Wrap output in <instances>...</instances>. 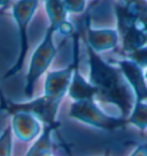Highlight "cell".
<instances>
[{
  "label": "cell",
  "mask_w": 147,
  "mask_h": 156,
  "mask_svg": "<svg viewBox=\"0 0 147 156\" xmlns=\"http://www.w3.org/2000/svg\"><path fill=\"white\" fill-rule=\"evenodd\" d=\"M69 116L75 121L102 131H117L129 125L127 118L106 114L95 102V99L73 102L69 109Z\"/></svg>",
  "instance_id": "3957f363"
},
{
  "label": "cell",
  "mask_w": 147,
  "mask_h": 156,
  "mask_svg": "<svg viewBox=\"0 0 147 156\" xmlns=\"http://www.w3.org/2000/svg\"><path fill=\"white\" fill-rule=\"evenodd\" d=\"M13 136L12 125H7L0 134V156H12Z\"/></svg>",
  "instance_id": "4fadbf2b"
},
{
  "label": "cell",
  "mask_w": 147,
  "mask_h": 156,
  "mask_svg": "<svg viewBox=\"0 0 147 156\" xmlns=\"http://www.w3.org/2000/svg\"><path fill=\"white\" fill-rule=\"evenodd\" d=\"M55 32H58V28L53 24H49L40 44L31 55L29 69L25 76L24 88H23L24 97L28 100L32 99L34 85L39 80V78L47 71L55 54L58 52V47L54 44Z\"/></svg>",
  "instance_id": "7a4b0ae2"
},
{
  "label": "cell",
  "mask_w": 147,
  "mask_h": 156,
  "mask_svg": "<svg viewBox=\"0 0 147 156\" xmlns=\"http://www.w3.org/2000/svg\"><path fill=\"white\" fill-rule=\"evenodd\" d=\"M75 62L74 60L67 68L51 71L46 76L44 85V94L56 100H62L66 94H68L71 77H73Z\"/></svg>",
  "instance_id": "9c48e42d"
},
{
  "label": "cell",
  "mask_w": 147,
  "mask_h": 156,
  "mask_svg": "<svg viewBox=\"0 0 147 156\" xmlns=\"http://www.w3.org/2000/svg\"><path fill=\"white\" fill-rule=\"evenodd\" d=\"M67 12L79 13L84 8V0H62Z\"/></svg>",
  "instance_id": "9a60e30c"
},
{
  "label": "cell",
  "mask_w": 147,
  "mask_h": 156,
  "mask_svg": "<svg viewBox=\"0 0 147 156\" xmlns=\"http://www.w3.org/2000/svg\"><path fill=\"white\" fill-rule=\"evenodd\" d=\"M88 60V80L98 90L97 99L118 108L121 117L127 118L136 99L121 69L103 60L99 53L85 44Z\"/></svg>",
  "instance_id": "6da1fadb"
},
{
  "label": "cell",
  "mask_w": 147,
  "mask_h": 156,
  "mask_svg": "<svg viewBox=\"0 0 147 156\" xmlns=\"http://www.w3.org/2000/svg\"><path fill=\"white\" fill-rule=\"evenodd\" d=\"M88 34L85 44H88L91 48L97 53L106 52L114 48L117 44V34L112 30H93L86 25Z\"/></svg>",
  "instance_id": "30bf717a"
},
{
  "label": "cell",
  "mask_w": 147,
  "mask_h": 156,
  "mask_svg": "<svg viewBox=\"0 0 147 156\" xmlns=\"http://www.w3.org/2000/svg\"><path fill=\"white\" fill-rule=\"evenodd\" d=\"M127 119L129 124L136 126L138 130H147V103L134 102V106Z\"/></svg>",
  "instance_id": "7c38bea8"
},
{
  "label": "cell",
  "mask_w": 147,
  "mask_h": 156,
  "mask_svg": "<svg viewBox=\"0 0 147 156\" xmlns=\"http://www.w3.org/2000/svg\"><path fill=\"white\" fill-rule=\"evenodd\" d=\"M129 58L132 60L134 63H137L142 69L147 68V47L142 46L140 48L133 51L132 53L129 54Z\"/></svg>",
  "instance_id": "5bb4252c"
},
{
  "label": "cell",
  "mask_w": 147,
  "mask_h": 156,
  "mask_svg": "<svg viewBox=\"0 0 147 156\" xmlns=\"http://www.w3.org/2000/svg\"><path fill=\"white\" fill-rule=\"evenodd\" d=\"M117 66L132 90L136 102H145V100H147V83L142 68L130 58L118 61Z\"/></svg>",
  "instance_id": "52a82bcc"
},
{
  "label": "cell",
  "mask_w": 147,
  "mask_h": 156,
  "mask_svg": "<svg viewBox=\"0 0 147 156\" xmlns=\"http://www.w3.org/2000/svg\"><path fill=\"white\" fill-rule=\"evenodd\" d=\"M0 109L9 115L15 112H28L34 115L37 119H39L43 125H54L58 124V112L61 101L49 98L43 94L37 99H30L25 102H13L2 97L0 92Z\"/></svg>",
  "instance_id": "277c9868"
},
{
  "label": "cell",
  "mask_w": 147,
  "mask_h": 156,
  "mask_svg": "<svg viewBox=\"0 0 147 156\" xmlns=\"http://www.w3.org/2000/svg\"><path fill=\"white\" fill-rule=\"evenodd\" d=\"M102 156H110V154H109V151H106V153H105V154H103V155Z\"/></svg>",
  "instance_id": "d6986e66"
},
{
  "label": "cell",
  "mask_w": 147,
  "mask_h": 156,
  "mask_svg": "<svg viewBox=\"0 0 147 156\" xmlns=\"http://www.w3.org/2000/svg\"><path fill=\"white\" fill-rule=\"evenodd\" d=\"M12 130L22 142L34 141L43 132L44 125L39 119L28 112H15L12 115Z\"/></svg>",
  "instance_id": "ba28073f"
},
{
  "label": "cell",
  "mask_w": 147,
  "mask_h": 156,
  "mask_svg": "<svg viewBox=\"0 0 147 156\" xmlns=\"http://www.w3.org/2000/svg\"><path fill=\"white\" fill-rule=\"evenodd\" d=\"M59 126L60 123L54 125H44L41 134L34 140L24 156H44L45 154L52 151L53 133L58 130Z\"/></svg>",
  "instance_id": "8fae6325"
},
{
  "label": "cell",
  "mask_w": 147,
  "mask_h": 156,
  "mask_svg": "<svg viewBox=\"0 0 147 156\" xmlns=\"http://www.w3.org/2000/svg\"><path fill=\"white\" fill-rule=\"evenodd\" d=\"M145 77H146V79H147V70L145 71Z\"/></svg>",
  "instance_id": "ffe728a7"
},
{
  "label": "cell",
  "mask_w": 147,
  "mask_h": 156,
  "mask_svg": "<svg viewBox=\"0 0 147 156\" xmlns=\"http://www.w3.org/2000/svg\"><path fill=\"white\" fill-rule=\"evenodd\" d=\"M10 0H0V7H4V6H6L8 2H9Z\"/></svg>",
  "instance_id": "e0dca14e"
},
{
  "label": "cell",
  "mask_w": 147,
  "mask_h": 156,
  "mask_svg": "<svg viewBox=\"0 0 147 156\" xmlns=\"http://www.w3.org/2000/svg\"><path fill=\"white\" fill-rule=\"evenodd\" d=\"M129 156H147V142L137 145Z\"/></svg>",
  "instance_id": "2e32d148"
},
{
  "label": "cell",
  "mask_w": 147,
  "mask_h": 156,
  "mask_svg": "<svg viewBox=\"0 0 147 156\" xmlns=\"http://www.w3.org/2000/svg\"><path fill=\"white\" fill-rule=\"evenodd\" d=\"M44 156H55V155H54L52 151H49V153H47V154H45Z\"/></svg>",
  "instance_id": "ac0fdd59"
},
{
  "label": "cell",
  "mask_w": 147,
  "mask_h": 156,
  "mask_svg": "<svg viewBox=\"0 0 147 156\" xmlns=\"http://www.w3.org/2000/svg\"><path fill=\"white\" fill-rule=\"evenodd\" d=\"M40 0H17L13 5L12 15L17 25L19 37H20V53L15 61L14 66L7 70L4 76V79L15 76L22 70L25 62V58L29 51V38H28V28L30 21L34 16L36 8L39 5Z\"/></svg>",
  "instance_id": "5b68a950"
},
{
  "label": "cell",
  "mask_w": 147,
  "mask_h": 156,
  "mask_svg": "<svg viewBox=\"0 0 147 156\" xmlns=\"http://www.w3.org/2000/svg\"><path fill=\"white\" fill-rule=\"evenodd\" d=\"M73 60L75 62L73 77L68 90L69 98L76 101H85V100H93L97 99L98 90L92 85L90 80H86L79 71V34H73Z\"/></svg>",
  "instance_id": "8992f818"
}]
</instances>
